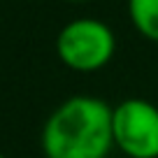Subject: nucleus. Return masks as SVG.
Here are the masks:
<instances>
[{
	"instance_id": "nucleus-1",
	"label": "nucleus",
	"mask_w": 158,
	"mask_h": 158,
	"mask_svg": "<svg viewBox=\"0 0 158 158\" xmlns=\"http://www.w3.org/2000/svg\"><path fill=\"white\" fill-rule=\"evenodd\" d=\"M44 158H107L114 149L112 107L95 95H72L47 116L40 135Z\"/></svg>"
},
{
	"instance_id": "nucleus-2",
	"label": "nucleus",
	"mask_w": 158,
	"mask_h": 158,
	"mask_svg": "<svg viewBox=\"0 0 158 158\" xmlns=\"http://www.w3.org/2000/svg\"><path fill=\"white\" fill-rule=\"evenodd\" d=\"M116 51L114 30L100 19H74L60 28L56 37V54L65 68L89 74L102 70Z\"/></svg>"
},
{
	"instance_id": "nucleus-3",
	"label": "nucleus",
	"mask_w": 158,
	"mask_h": 158,
	"mask_svg": "<svg viewBox=\"0 0 158 158\" xmlns=\"http://www.w3.org/2000/svg\"><path fill=\"white\" fill-rule=\"evenodd\" d=\"M114 149L128 158H158V107L144 98H126L112 107Z\"/></svg>"
},
{
	"instance_id": "nucleus-4",
	"label": "nucleus",
	"mask_w": 158,
	"mask_h": 158,
	"mask_svg": "<svg viewBox=\"0 0 158 158\" xmlns=\"http://www.w3.org/2000/svg\"><path fill=\"white\" fill-rule=\"evenodd\" d=\"M128 14L142 37L158 42V0H128Z\"/></svg>"
},
{
	"instance_id": "nucleus-5",
	"label": "nucleus",
	"mask_w": 158,
	"mask_h": 158,
	"mask_svg": "<svg viewBox=\"0 0 158 158\" xmlns=\"http://www.w3.org/2000/svg\"><path fill=\"white\" fill-rule=\"evenodd\" d=\"M0 158H7V156H2V153H0Z\"/></svg>"
}]
</instances>
